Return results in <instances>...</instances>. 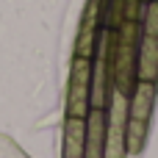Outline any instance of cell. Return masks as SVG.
I'll return each mask as SVG.
<instances>
[{"instance_id":"obj_1","label":"cell","mask_w":158,"mask_h":158,"mask_svg":"<svg viewBox=\"0 0 158 158\" xmlns=\"http://www.w3.org/2000/svg\"><path fill=\"white\" fill-rule=\"evenodd\" d=\"M139 42H142V22L122 19L114 28H103V44L108 58V75L117 92L131 94L136 86V64H139Z\"/></svg>"},{"instance_id":"obj_2","label":"cell","mask_w":158,"mask_h":158,"mask_svg":"<svg viewBox=\"0 0 158 158\" xmlns=\"http://www.w3.org/2000/svg\"><path fill=\"white\" fill-rule=\"evenodd\" d=\"M158 100V81H136L128 94V122H125V147L128 156H139L147 142L150 117Z\"/></svg>"},{"instance_id":"obj_3","label":"cell","mask_w":158,"mask_h":158,"mask_svg":"<svg viewBox=\"0 0 158 158\" xmlns=\"http://www.w3.org/2000/svg\"><path fill=\"white\" fill-rule=\"evenodd\" d=\"M92 58L89 56H75L69 61L67 103H64L67 117H86L89 108H92V103H89V94H92Z\"/></svg>"},{"instance_id":"obj_4","label":"cell","mask_w":158,"mask_h":158,"mask_svg":"<svg viewBox=\"0 0 158 158\" xmlns=\"http://www.w3.org/2000/svg\"><path fill=\"white\" fill-rule=\"evenodd\" d=\"M106 119H108V131H106V153L103 158H128L125 147V122H128V94L122 92H111L108 106H106Z\"/></svg>"},{"instance_id":"obj_5","label":"cell","mask_w":158,"mask_h":158,"mask_svg":"<svg viewBox=\"0 0 158 158\" xmlns=\"http://www.w3.org/2000/svg\"><path fill=\"white\" fill-rule=\"evenodd\" d=\"M103 0H86L81 25H78V39H75V56H94L100 36H103V14H100Z\"/></svg>"},{"instance_id":"obj_6","label":"cell","mask_w":158,"mask_h":158,"mask_svg":"<svg viewBox=\"0 0 158 158\" xmlns=\"http://www.w3.org/2000/svg\"><path fill=\"white\" fill-rule=\"evenodd\" d=\"M111 92H114V83H111V75H108L106 44H103V36H100V44H97L94 58H92V94H89L92 108H106Z\"/></svg>"},{"instance_id":"obj_7","label":"cell","mask_w":158,"mask_h":158,"mask_svg":"<svg viewBox=\"0 0 158 158\" xmlns=\"http://www.w3.org/2000/svg\"><path fill=\"white\" fill-rule=\"evenodd\" d=\"M106 108H89L86 114V136H83V158H103L106 153Z\"/></svg>"},{"instance_id":"obj_8","label":"cell","mask_w":158,"mask_h":158,"mask_svg":"<svg viewBox=\"0 0 158 158\" xmlns=\"http://www.w3.org/2000/svg\"><path fill=\"white\" fill-rule=\"evenodd\" d=\"M136 78H139V81H158V36L142 33Z\"/></svg>"},{"instance_id":"obj_9","label":"cell","mask_w":158,"mask_h":158,"mask_svg":"<svg viewBox=\"0 0 158 158\" xmlns=\"http://www.w3.org/2000/svg\"><path fill=\"white\" fill-rule=\"evenodd\" d=\"M83 136H86V117H67L61 158H83Z\"/></svg>"}]
</instances>
